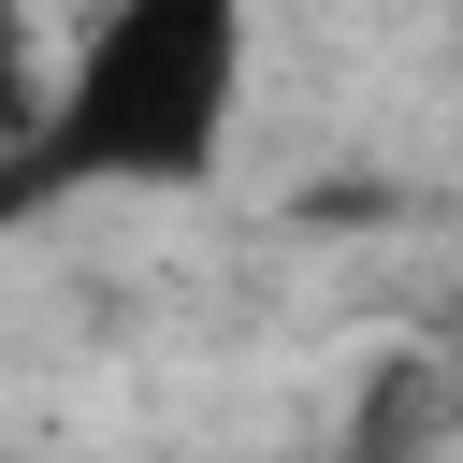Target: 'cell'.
Returning a JSON list of instances; mask_svg holds the SVG:
<instances>
[{
	"instance_id": "obj_1",
	"label": "cell",
	"mask_w": 463,
	"mask_h": 463,
	"mask_svg": "<svg viewBox=\"0 0 463 463\" xmlns=\"http://www.w3.org/2000/svg\"><path fill=\"white\" fill-rule=\"evenodd\" d=\"M246 0H87V29L58 43V72L14 116L0 159V217H58V203H116V188H203L232 159L246 116Z\"/></svg>"
}]
</instances>
